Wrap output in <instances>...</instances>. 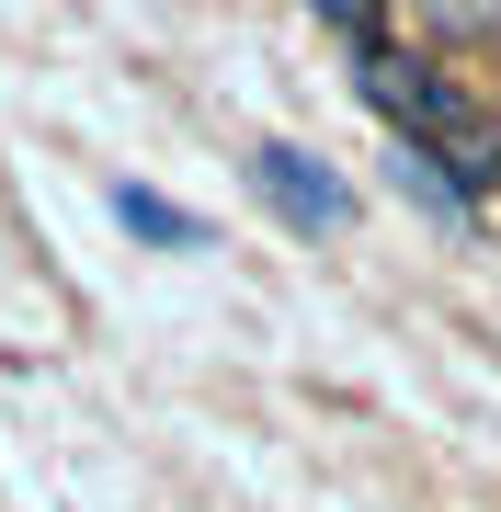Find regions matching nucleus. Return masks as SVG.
<instances>
[{
    "label": "nucleus",
    "mask_w": 501,
    "mask_h": 512,
    "mask_svg": "<svg viewBox=\"0 0 501 512\" xmlns=\"http://www.w3.org/2000/svg\"><path fill=\"white\" fill-rule=\"evenodd\" d=\"M353 80H365V103L388 114V137L467 205V217L501 194V114H490L479 92H456L445 69H410L399 46H365V57H353Z\"/></svg>",
    "instance_id": "nucleus-1"
},
{
    "label": "nucleus",
    "mask_w": 501,
    "mask_h": 512,
    "mask_svg": "<svg viewBox=\"0 0 501 512\" xmlns=\"http://www.w3.org/2000/svg\"><path fill=\"white\" fill-rule=\"evenodd\" d=\"M308 12L331 23V35H342L353 57H365V46H388V0H308Z\"/></svg>",
    "instance_id": "nucleus-5"
},
{
    "label": "nucleus",
    "mask_w": 501,
    "mask_h": 512,
    "mask_svg": "<svg viewBox=\"0 0 501 512\" xmlns=\"http://www.w3.org/2000/svg\"><path fill=\"white\" fill-rule=\"evenodd\" d=\"M240 171H251V194L274 205V228H285V239H342V228H353V183H342L331 160H308V148L262 137Z\"/></svg>",
    "instance_id": "nucleus-2"
},
{
    "label": "nucleus",
    "mask_w": 501,
    "mask_h": 512,
    "mask_svg": "<svg viewBox=\"0 0 501 512\" xmlns=\"http://www.w3.org/2000/svg\"><path fill=\"white\" fill-rule=\"evenodd\" d=\"M103 205H114V228L149 239V251H205V217H194V205H171V194H149V183H114Z\"/></svg>",
    "instance_id": "nucleus-4"
},
{
    "label": "nucleus",
    "mask_w": 501,
    "mask_h": 512,
    "mask_svg": "<svg viewBox=\"0 0 501 512\" xmlns=\"http://www.w3.org/2000/svg\"><path fill=\"white\" fill-rule=\"evenodd\" d=\"M433 57H501V0H388Z\"/></svg>",
    "instance_id": "nucleus-3"
},
{
    "label": "nucleus",
    "mask_w": 501,
    "mask_h": 512,
    "mask_svg": "<svg viewBox=\"0 0 501 512\" xmlns=\"http://www.w3.org/2000/svg\"><path fill=\"white\" fill-rule=\"evenodd\" d=\"M388 183H399L410 205H422V217H445V228H467V205H456L445 183H433V171H422V160H410V148H388Z\"/></svg>",
    "instance_id": "nucleus-6"
}]
</instances>
